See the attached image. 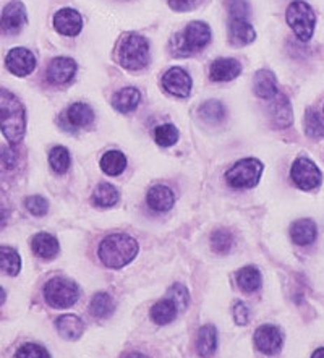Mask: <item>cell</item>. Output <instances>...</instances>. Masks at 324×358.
Masks as SVG:
<instances>
[{
  "mask_svg": "<svg viewBox=\"0 0 324 358\" xmlns=\"http://www.w3.org/2000/svg\"><path fill=\"white\" fill-rule=\"evenodd\" d=\"M237 284L245 292H255L261 287V273L255 266H245L237 273Z\"/></svg>",
  "mask_w": 324,
  "mask_h": 358,
  "instance_id": "27",
  "label": "cell"
},
{
  "mask_svg": "<svg viewBox=\"0 0 324 358\" xmlns=\"http://www.w3.org/2000/svg\"><path fill=\"white\" fill-rule=\"evenodd\" d=\"M162 86L164 90L178 98H187L192 91V78L183 69L174 66L162 76Z\"/></svg>",
  "mask_w": 324,
  "mask_h": 358,
  "instance_id": "12",
  "label": "cell"
},
{
  "mask_svg": "<svg viewBox=\"0 0 324 358\" xmlns=\"http://www.w3.org/2000/svg\"><path fill=\"white\" fill-rule=\"evenodd\" d=\"M54 24L60 34L76 36L83 28V20H81V15L76 10L62 8L54 15Z\"/></svg>",
  "mask_w": 324,
  "mask_h": 358,
  "instance_id": "13",
  "label": "cell"
},
{
  "mask_svg": "<svg viewBox=\"0 0 324 358\" xmlns=\"http://www.w3.org/2000/svg\"><path fill=\"white\" fill-rule=\"evenodd\" d=\"M197 349L199 357L203 358H209L214 354L216 349H218V331H216L213 324H206L199 329Z\"/></svg>",
  "mask_w": 324,
  "mask_h": 358,
  "instance_id": "23",
  "label": "cell"
},
{
  "mask_svg": "<svg viewBox=\"0 0 324 358\" xmlns=\"http://www.w3.org/2000/svg\"><path fill=\"white\" fill-rule=\"evenodd\" d=\"M225 5H227L230 18H246V13H248V3H246V0H227Z\"/></svg>",
  "mask_w": 324,
  "mask_h": 358,
  "instance_id": "40",
  "label": "cell"
},
{
  "mask_svg": "<svg viewBox=\"0 0 324 358\" xmlns=\"http://www.w3.org/2000/svg\"><path fill=\"white\" fill-rule=\"evenodd\" d=\"M263 173V164L255 157H246L230 167L225 178L234 188H253Z\"/></svg>",
  "mask_w": 324,
  "mask_h": 358,
  "instance_id": "6",
  "label": "cell"
},
{
  "mask_svg": "<svg viewBox=\"0 0 324 358\" xmlns=\"http://www.w3.org/2000/svg\"><path fill=\"white\" fill-rule=\"evenodd\" d=\"M5 64H7L10 73H13L15 76H27L33 73V70L36 69V57L28 49L15 48L7 54Z\"/></svg>",
  "mask_w": 324,
  "mask_h": 358,
  "instance_id": "11",
  "label": "cell"
},
{
  "mask_svg": "<svg viewBox=\"0 0 324 358\" xmlns=\"http://www.w3.org/2000/svg\"><path fill=\"white\" fill-rule=\"evenodd\" d=\"M305 131L308 136L315 138H323L324 136V125L318 115V112L315 109H308L305 114Z\"/></svg>",
  "mask_w": 324,
  "mask_h": 358,
  "instance_id": "35",
  "label": "cell"
},
{
  "mask_svg": "<svg viewBox=\"0 0 324 358\" xmlns=\"http://www.w3.org/2000/svg\"><path fill=\"white\" fill-rule=\"evenodd\" d=\"M24 107L12 91L0 88V130L10 146L18 145L24 136Z\"/></svg>",
  "mask_w": 324,
  "mask_h": 358,
  "instance_id": "1",
  "label": "cell"
},
{
  "mask_svg": "<svg viewBox=\"0 0 324 358\" xmlns=\"http://www.w3.org/2000/svg\"><path fill=\"white\" fill-rule=\"evenodd\" d=\"M154 138H156L157 145L161 146H172L176 145L178 140V130L174 125H159L156 131H154Z\"/></svg>",
  "mask_w": 324,
  "mask_h": 358,
  "instance_id": "36",
  "label": "cell"
},
{
  "mask_svg": "<svg viewBox=\"0 0 324 358\" xmlns=\"http://www.w3.org/2000/svg\"><path fill=\"white\" fill-rule=\"evenodd\" d=\"M178 313H180V311L177 308V305L174 303V301L169 299V296H166V299H162V300H159L157 303H154L151 306V320L159 326L172 323V321L178 316Z\"/></svg>",
  "mask_w": 324,
  "mask_h": 358,
  "instance_id": "21",
  "label": "cell"
},
{
  "mask_svg": "<svg viewBox=\"0 0 324 358\" xmlns=\"http://www.w3.org/2000/svg\"><path fill=\"white\" fill-rule=\"evenodd\" d=\"M138 255V242L127 234H112L99 245V258L107 268L120 269Z\"/></svg>",
  "mask_w": 324,
  "mask_h": 358,
  "instance_id": "2",
  "label": "cell"
},
{
  "mask_svg": "<svg viewBox=\"0 0 324 358\" xmlns=\"http://www.w3.org/2000/svg\"><path fill=\"white\" fill-rule=\"evenodd\" d=\"M114 310H115V301L109 294L99 292L92 296L90 303V311L92 316H96V318H107V316L114 313Z\"/></svg>",
  "mask_w": 324,
  "mask_h": 358,
  "instance_id": "29",
  "label": "cell"
},
{
  "mask_svg": "<svg viewBox=\"0 0 324 358\" xmlns=\"http://www.w3.org/2000/svg\"><path fill=\"white\" fill-rule=\"evenodd\" d=\"M148 206L154 209L157 213H164L172 209L174 203H176V196H174V192L166 185H154L149 188L148 192Z\"/></svg>",
  "mask_w": 324,
  "mask_h": 358,
  "instance_id": "15",
  "label": "cell"
},
{
  "mask_svg": "<svg viewBox=\"0 0 324 358\" xmlns=\"http://www.w3.org/2000/svg\"><path fill=\"white\" fill-rule=\"evenodd\" d=\"M3 301H5V290L0 287V305H2Z\"/></svg>",
  "mask_w": 324,
  "mask_h": 358,
  "instance_id": "47",
  "label": "cell"
},
{
  "mask_svg": "<svg viewBox=\"0 0 324 358\" xmlns=\"http://www.w3.org/2000/svg\"><path fill=\"white\" fill-rule=\"evenodd\" d=\"M316 224L311 219H298L290 226V238L298 247H307L316 240Z\"/></svg>",
  "mask_w": 324,
  "mask_h": 358,
  "instance_id": "16",
  "label": "cell"
},
{
  "mask_svg": "<svg viewBox=\"0 0 324 358\" xmlns=\"http://www.w3.org/2000/svg\"><path fill=\"white\" fill-rule=\"evenodd\" d=\"M118 201V192L111 183H101L92 193V203L99 208H111Z\"/></svg>",
  "mask_w": 324,
  "mask_h": 358,
  "instance_id": "31",
  "label": "cell"
},
{
  "mask_svg": "<svg viewBox=\"0 0 324 358\" xmlns=\"http://www.w3.org/2000/svg\"><path fill=\"white\" fill-rule=\"evenodd\" d=\"M15 358H50L49 352L38 344H24L15 354Z\"/></svg>",
  "mask_w": 324,
  "mask_h": 358,
  "instance_id": "39",
  "label": "cell"
},
{
  "mask_svg": "<svg viewBox=\"0 0 324 358\" xmlns=\"http://www.w3.org/2000/svg\"><path fill=\"white\" fill-rule=\"evenodd\" d=\"M55 327L66 341L80 339L85 332V323L76 315H62L55 323Z\"/></svg>",
  "mask_w": 324,
  "mask_h": 358,
  "instance_id": "19",
  "label": "cell"
},
{
  "mask_svg": "<svg viewBox=\"0 0 324 358\" xmlns=\"http://www.w3.org/2000/svg\"><path fill=\"white\" fill-rule=\"evenodd\" d=\"M27 24V8L20 0H13L3 8L0 17V31L3 34H17Z\"/></svg>",
  "mask_w": 324,
  "mask_h": 358,
  "instance_id": "9",
  "label": "cell"
},
{
  "mask_svg": "<svg viewBox=\"0 0 324 358\" xmlns=\"http://www.w3.org/2000/svg\"><path fill=\"white\" fill-rule=\"evenodd\" d=\"M125 358H148V357H145V355H141V354H135V352H132V354H128V355H125Z\"/></svg>",
  "mask_w": 324,
  "mask_h": 358,
  "instance_id": "46",
  "label": "cell"
},
{
  "mask_svg": "<svg viewBox=\"0 0 324 358\" xmlns=\"http://www.w3.org/2000/svg\"><path fill=\"white\" fill-rule=\"evenodd\" d=\"M0 161H2L3 166H5V167H8V169H13L15 166H17L18 156H17V152L13 151V148H12V146L3 148V150H2V155H0Z\"/></svg>",
  "mask_w": 324,
  "mask_h": 358,
  "instance_id": "42",
  "label": "cell"
},
{
  "mask_svg": "<svg viewBox=\"0 0 324 358\" xmlns=\"http://www.w3.org/2000/svg\"><path fill=\"white\" fill-rule=\"evenodd\" d=\"M198 2L199 0H169V5L176 12H188V10L197 7Z\"/></svg>",
  "mask_w": 324,
  "mask_h": 358,
  "instance_id": "43",
  "label": "cell"
},
{
  "mask_svg": "<svg viewBox=\"0 0 324 358\" xmlns=\"http://www.w3.org/2000/svg\"><path fill=\"white\" fill-rule=\"evenodd\" d=\"M232 245H234V237L229 230L219 229L211 235V248H213L218 255L229 253L230 248H232Z\"/></svg>",
  "mask_w": 324,
  "mask_h": 358,
  "instance_id": "33",
  "label": "cell"
},
{
  "mask_svg": "<svg viewBox=\"0 0 324 358\" xmlns=\"http://www.w3.org/2000/svg\"><path fill=\"white\" fill-rule=\"evenodd\" d=\"M7 217H8V211L2 206V204H0V229L7 224Z\"/></svg>",
  "mask_w": 324,
  "mask_h": 358,
  "instance_id": "44",
  "label": "cell"
},
{
  "mask_svg": "<svg viewBox=\"0 0 324 358\" xmlns=\"http://www.w3.org/2000/svg\"><path fill=\"white\" fill-rule=\"evenodd\" d=\"M290 177L295 185L303 192L315 190V188L321 185L323 180L321 171L308 157H298V159H295L290 169Z\"/></svg>",
  "mask_w": 324,
  "mask_h": 358,
  "instance_id": "8",
  "label": "cell"
},
{
  "mask_svg": "<svg viewBox=\"0 0 324 358\" xmlns=\"http://www.w3.org/2000/svg\"><path fill=\"white\" fill-rule=\"evenodd\" d=\"M241 71V65L235 59H218L211 65V78L214 81H230Z\"/></svg>",
  "mask_w": 324,
  "mask_h": 358,
  "instance_id": "20",
  "label": "cell"
},
{
  "mask_svg": "<svg viewBox=\"0 0 324 358\" xmlns=\"http://www.w3.org/2000/svg\"><path fill=\"white\" fill-rule=\"evenodd\" d=\"M71 162L70 152L64 146H55L52 151L49 152V164L57 173H65L69 171Z\"/></svg>",
  "mask_w": 324,
  "mask_h": 358,
  "instance_id": "32",
  "label": "cell"
},
{
  "mask_svg": "<svg viewBox=\"0 0 324 358\" xmlns=\"http://www.w3.org/2000/svg\"><path fill=\"white\" fill-rule=\"evenodd\" d=\"M199 114L209 124H218L225 119V109L219 101H208L199 107Z\"/></svg>",
  "mask_w": 324,
  "mask_h": 358,
  "instance_id": "34",
  "label": "cell"
},
{
  "mask_svg": "<svg viewBox=\"0 0 324 358\" xmlns=\"http://www.w3.org/2000/svg\"><path fill=\"white\" fill-rule=\"evenodd\" d=\"M66 117H69V122L76 129H83V127H88L94 120V112H92L91 107L85 102H75L69 107V112H66Z\"/></svg>",
  "mask_w": 324,
  "mask_h": 358,
  "instance_id": "25",
  "label": "cell"
},
{
  "mask_svg": "<svg viewBox=\"0 0 324 358\" xmlns=\"http://www.w3.org/2000/svg\"><path fill=\"white\" fill-rule=\"evenodd\" d=\"M76 64L69 57H57L49 64L48 80L52 85H65L75 76Z\"/></svg>",
  "mask_w": 324,
  "mask_h": 358,
  "instance_id": "14",
  "label": "cell"
},
{
  "mask_svg": "<svg viewBox=\"0 0 324 358\" xmlns=\"http://www.w3.org/2000/svg\"><path fill=\"white\" fill-rule=\"evenodd\" d=\"M211 41V29L206 23L192 22L185 28L183 34L176 38L177 50H183L182 55H188L192 52H198L206 48Z\"/></svg>",
  "mask_w": 324,
  "mask_h": 358,
  "instance_id": "7",
  "label": "cell"
},
{
  "mask_svg": "<svg viewBox=\"0 0 324 358\" xmlns=\"http://www.w3.org/2000/svg\"><path fill=\"white\" fill-rule=\"evenodd\" d=\"M311 358H324V347H321V349H318L315 354L311 355Z\"/></svg>",
  "mask_w": 324,
  "mask_h": 358,
  "instance_id": "45",
  "label": "cell"
},
{
  "mask_svg": "<svg viewBox=\"0 0 324 358\" xmlns=\"http://www.w3.org/2000/svg\"><path fill=\"white\" fill-rule=\"evenodd\" d=\"M27 209L28 211L33 214L36 217H41V216H45V213L49 211V203L45 201V198L39 196V195H34V196H29L27 198Z\"/></svg>",
  "mask_w": 324,
  "mask_h": 358,
  "instance_id": "38",
  "label": "cell"
},
{
  "mask_svg": "<svg viewBox=\"0 0 324 358\" xmlns=\"http://www.w3.org/2000/svg\"><path fill=\"white\" fill-rule=\"evenodd\" d=\"M255 93L263 99H272L277 94V80L272 71L269 70H260L255 75L253 81Z\"/></svg>",
  "mask_w": 324,
  "mask_h": 358,
  "instance_id": "22",
  "label": "cell"
},
{
  "mask_svg": "<svg viewBox=\"0 0 324 358\" xmlns=\"http://www.w3.org/2000/svg\"><path fill=\"white\" fill-rule=\"evenodd\" d=\"M287 23L294 29L295 36L300 41H310L315 31L316 15L313 8L303 0H295L287 8Z\"/></svg>",
  "mask_w": 324,
  "mask_h": 358,
  "instance_id": "4",
  "label": "cell"
},
{
  "mask_svg": "<svg viewBox=\"0 0 324 358\" xmlns=\"http://www.w3.org/2000/svg\"><path fill=\"white\" fill-rule=\"evenodd\" d=\"M33 252L43 259H54L59 255V240L48 232L36 234L31 240Z\"/></svg>",
  "mask_w": 324,
  "mask_h": 358,
  "instance_id": "17",
  "label": "cell"
},
{
  "mask_svg": "<svg viewBox=\"0 0 324 358\" xmlns=\"http://www.w3.org/2000/svg\"><path fill=\"white\" fill-rule=\"evenodd\" d=\"M167 296L174 301V303L177 305L178 311H183V310L188 306V300H190L188 290H187V287H185V285H182V284L172 285V287L169 289Z\"/></svg>",
  "mask_w": 324,
  "mask_h": 358,
  "instance_id": "37",
  "label": "cell"
},
{
  "mask_svg": "<svg viewBox=\"0 0 324 358\" xmlns=\"http://www.w3.org/2000/svg\"><path fill=\"white\" fill-rule=\"evenodd\" d=\"M272 120L279 129H287L292 124V107L284 94H276L272 104Z\"/></svg>",
  "mask_w": 324,
  "mask_h": 358,
  "instance_id": "26",
  "label": "cell"
},
{
  "mask_svg": "<svg viewBox=\"0 0 324 358\" xmlns=\"http://www.w3.org/2000/svg\"><path fill=\"white\" fill-rule=\"evenodd\" d=\"M229 36H230V43L235 45H246L250 43H253L256 38V33L251 24L246 22V20H240V18H230V24H229Z\"/></svg>",
  "mask_w": 324,
  "mask_h": 358,
  "instance_id": "18",
  "label": "cell"
},
{
  "mask_svg": "<svg viewBox=\"0 0 324 358\" xmlns=\"http://www.w3.org/2000/svg\"><path fill=\"white\" fill-rule=\"evenodd\" d=\"M282 341H284V337H282V331L277 326L263 324L255 332V345L261 354H277L282 347Z\"/></svg>",
  "mask_w": 324,
  "mask_h": 358,
  "instance_id": "10",
  "label": "cell"
},
{
  "mask_svg": "<svg viewBox=\"0 0 324 358\" xmlns=\"http://www.w3.org/2000/svg\"><path fill=\"white\" fill-rule=\"evenodd\" d=\"M140 91L136 88H123L120 91H117L114 94V98H112V106H114V109L122 112V114H127V112H132L136 109L138 102H140Z\"/></svg>",
  "mask_w": 324,
  "mask_h": 358,
  "instance_id": "24",
  "label": "cell"
},
{
  "mask_svg": "<svg viewBox=\"0 0 324 358\" xmlns=\"http://www.w3.org/2000/svg\"><path fill=\"white\" fill-rule=\"evenodd\" d=\"M22 269V258L12 247H0V273L17 275Z\"/></svg>",
  "mask_w": 324,
  "mask_h": 358,
  "instance_id": "28",
  "label": "cell"
},
{
  "mask_svg": "<svg viewBox=\"0 0 324 358\" xmlns=\"http://www.w3.org/2000/svg\"><path fill=\"white\" fill-rule=\"evenodd\" d=\"M127 167V157L120 151H109L101 157V169L107 176H120Z\"/></svg>",
  "mask_w": 324,
  "mask_h": 358,
  "instance_id": "30",
  "label": "cell"
},
{
  "mask_svg": "<svg viewBox=\"0 0 324 358\" xmlns=\"http://www.w3.org/2000/svg\"><path fill=\"white\" fill-rule=\"evenodd\" d=\"M118 62L128 70H141L149 62V44L143 36L127 33L118 43Z\"/></svg>",
  "mask_w": 324,
  "mask_h": 358,
  "instance_id": "3",
  "label": "cell"
},
{
  "mask_svg": "<svg viewBox=\"0 0 324 358\" xmlns=\"http://www.w3.org/2000/svg\"><path fill=\"white\" fill-rule=\"evenodd\" d=\"M234 318H235V323L237 324H241V326H245V324H248V321H250V310L246 308V305L245 303H237L235 306H234Z\"/></svg>",
  "mask_w": 324,
  "mask_h": 358,
  "instance_id": "41",
  "label": "cell"
},
{
  "mask_svg": "<svg viewBox=\"0 0 324 358\" xmlns=\"http://www.w3.org/2000/svg\"><path fill=\"white\" fill-rule=\"evenodd\" d=\"M80 290L73 280L65 278L50 279L44 287L45 301L54 308H70L78 300Z\"/></svg>",
  "mask_w": 324,
  "mask_h": 358,
  "instance_id": "5",
  "label": "cell"
}]
</instances>
